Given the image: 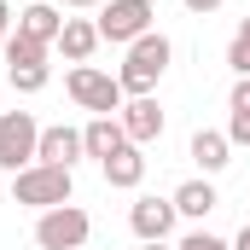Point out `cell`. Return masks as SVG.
<instances>
[{
    "mask_svg": "<svg viewBox=\"0 0 250 250\" xmlns=\"http://www.w3.org/2000/svg\"><path fill=\"white\" fill-rule=\"evenodd\" d=\"M169 59H175V47H169V35H157V29H146L134 47H128L123 70H117V82H123V93H134V99H146L151 87H157V76L169 70Z\"/></svg>",
    "mask_w": 250,
    "mask_h": 250,
    "instance_id": "obj_1",
    "label": "cell"
},
{
    "mask_svg": "<svg viewBox=\"0 0 250 250\" xmlns=\"http://www.w3.org/2000/svg\"><path fill=\"white\" fill-rule=\"evenodd\" d=\"M70 192H76V175L59 163H29L12 175V204H29V209H59L70 204Z\"/></svg>",
    "mask_w": 250,
    "mask_h": 250,
    "instance_id": "obj_2",
    "label": "cell"
},
{
    "mask_svg": "<svg viewBox=\"0 0 250 250\" xmlns=\"http://www.w3.org/2000/svg\"><path fill=\"white\" fill-rule=\"evenodd\" d=\"M70 99L82 111H93V117H117L123 111V82L105 76V70H93V64H76L70 70Z\"/></svg>",
    "mask_w": 250,
    "mask_h": 250,
    "instance_id": "obj_3",
    "label": "cell"
},
{
    "mask_svg": "<svg viewBox=\"0 0 250 250\" xmlns=\"http://www.w3.org/2000/svg\"><path fill=\"white\" fill-rule=\"evenodd\" d=\"M87 233H93V221H87V209H76V204L41 209V221H35V245L41 250H82Z\"/></svg>",
    "mask_w": 250,
    "mask_h": 250,
    "instance_id": "obj_4",
    "label": "cell"
},
{
    "mask_svg": "<svg viewBox=\"0 0 250 250\" xmlns=\"http://www.w3.org/2000/svg\"><path fill=\"white\" fill-rule=\"evenodd\" d=\"M35 146H41V128H35V117L29 111H6L0 117V169H29L35 163Z\"/></svg>",
    "mask_w": 250,
    "mask_h": 250,
    "instance_id": "obj_5",
    "label": "cell"
},
{
    "mask_svg": "<svg viewBox=\"0 0 250 250\" xmlns=\"http://www.w3.org/2000/svg\"><path fill=\"white\" fill-rule=\"evenodd\" d=\"M146 29H151V0H111V6L99 12V41L134 47Z\"/></svg>",
    "mask_w": 250,
    "mask_h": 250,
    "instance_id": "obj_6",
    "label": "cell"
},
{
    "mask_svg": "<svg viewBox=\"0 0 250 250\" xmlns=\"http://www.w3.org/2000/svg\"><path fill=\"white\" fill-rule=\"evenodd\" d=\"M175 198H140L134 209H128V227H134V239L140 245H163L169 239V227H175Z\"/></svg>",
    "mask_w": 250,
    "mask_h": 250,
    "instance_id": "obj_7",
    "label": "cell"
},
{
    "mask_svg": "<svg viewBox=\"0 0 250 250\" xmlns=\"http://www.w3.org/2000/svg\"><path fill=\"white\" fill-rule=\"evenodd\" d=\"M76 157H87L82 146V128H41V146H35V163H59V169H76Z\"/></svg>",
    "mask_w": 250,
    "mask_h": 250,
    "instance_id": "obj_8",
    "label": "cell"
},
{
    "mask_svg": "<svg viewBox=\"0 0 250 250\" xmlns=\"http://www.w3.org/2000/svg\"><path fill=\"white\" fill-rule=\"evenodd\" d=\"M123 134L134 140V146H146V140H157L163 134V105L146 93V99H128L123 105Z\"/></svg>",
    "mask_w": 250,
    "mask_h": 250,
    "instance_id": "obj_9",
    "label": "cell"
},
{
    "mask_svg": "<svg viewBox=\"0 0 250 250\" xmlns=\"http://www.w3.org/2000/svg\"><path fill=\"white\" fill-rule=\"evenodd\" d=\"M82 146H87V157H99V163H105V157H117V151L134 146V140L123 134V117H93V123L82 128Z\"/></svg>",
    "mask_w": 250,
    "mask_h": 250,
    "instance_id": "obj_10",
    "label": "cell"
},
{
    "mask_svg": "<svg viewBox=\"0 0 250 250\" xmlns=\"http://www.w3.org/2000/svg\"><path fill=\"white\" fill-rule=\"evenodd\" d=\"M227 151H233V140H227V134H215V128H198V134H192V163H198L204 175H221V169L233 163Z\"/></svg>",
    "mask_w": 250,
    "mask_h": 250,
    "instance_id": "obj_11",
    "label": "cell"
},
{
    "mask_svg": "<svg viewBox=\"0 0 250 250\" xmlns=\"http://www.w3.org/2000/svg\"><path fill=\"white\" fill-rule=\"evenodd\" d=\"M59 47H64V59H70V64H87V59H93V47H99V23H87V18H64Z\"/></svg>",
    "mask_w": 250,
    "mask_h": 250,
    "instance_id": "obj_12",
    "label": "cell"
},
{
    "mask_svg": "<svg viewBox=\"0 0 250 250\" xmlns=\"http://www.w3.org/2000/svg\"><path fill=\"white\" fill-rule=\"evenodd\" d=\"M59 29H64V18L53 12V6H23V18H18V35H29V41H47V47H59Z\"/></svg>",
    "mask_w": 250,
    "mask_h": 250,
    "instance_id": "obj_13",
    "label": "cell"
},
{
    "mask_svg": "<svg viewBox=\"0 0 250 250\" xmlns=\"http://www.w3.org/2000/svg\"><path fill=\"white\" fill-rule=\"evenodd\" d=\"M99 169H105V181H111V187H140V181H146V157H140V146H123V151H117V157H105Z\"/></svg>",
    "mask_w": 250,
    "mask_h": 250,
    "instance_id": "obj_14",
    "label": "cell"
},
{
    "mask_svg": "<svg viewBox=\"0 0 250 250\" xmlns=\"http://www.w3.org/2000/svg\"><path fill=\"white\" fill-rule=\"evenodd\" d=\"M215 204H221V198H215V187H209V181H187V187H175V209H181V215H192V221H204Z\"/></svg>",
    "mask_w": 250,
    "mask_h": 250,
    "instance_id": "obj_15",
    "label": "cell"
},
{
    "mask_svg": "<svg viewBox=\"0 0 250 250\" xmlns=\"http://www.w3.org/2000/svg\"><path fill=\"white\" fill-rule=\"evenodd\" d=\"M227 111H233V117H227V140H233V146H250V76H239Z\"/></svg>",
    "mask_w": 250,
    "mask_h": 250,
    "instance_id": "obj_16",
    "label": "cell"
},
{
    "mask_svg": "<svg viewBox=\"0 0 250 250\" xmlns=\"http://www.w3.org/2000/svg\"><path fill=\"white\" fill-rule=\"evenodd\" d=\"M6 64H47V41H29V35H6Z\"/></svg>",
    "mask_w": 250,
    "mask_h": 250,
    "instance_id": "obj_17",
    "label": "cell"
},
{
    "mask_svg": "<svg viewBox=\"0 0 250 250\" xmlns=\"http://www.w3.org/2000/svg\"><path fill=\"white\" fill-rule=\"evenodd\" d=\"M6 82H12L18 93H41V87H47V64H12Z\"/></svg>",
    "mask_w": 250,
    "mask_h": 250,
    "instance_id": "obj_18",
    "label": "cell"
},
{
    "mask_svg": "<svg viewBox=\"0 0 250 250\" xmlns=\"http://www.w3.org/2000/svg\"><path fill=\"white\" fill-rule=\"evenodd\" d=\"M175 250H233V245H221L215 233H204V227H198V233H187V239H181Z\"/></svg>",
    "mask_w": 250,
    "mask_h": 250,
    "instance_id": "obj_19",
    "label": "cell"
},
{
    "mask_svg": "<svg viewBox=\"0 0 250 250\" xmlns=\"http://www.w3.org/2000/svg\"><path fill=\"white\" fill-rule=\"evenodd\" d=\"M227 64H233L239 76H250V47L239 41V35H233V47H227Z\"/></svg>",
    "mask_w": 250,
    "mask_h": 250,
    "instance_id": "obj_20",
    "label": "cell"
},
{
    "mask_svg": "<svg viewBox=\"0 0 250 250\" xmlns=\"http://www.w3.org/2000/svg\"><path fill=\"white\" fill-rule=\"evenodd\" d=\"M6 35H12V6L0 0V47H6Z\"/></svg>",
    "mask_w": 250,
    "mask_h": 250,
    "instance_id": "obj_21",
    "label": "cell"
},
{
    "mask_svg": "<svg viewBox=\"0 0 250 250\" xmlns=\"http://www.w3.org/2000/svg\"><path fill=\"white\" fill-rule=\"evenodd\" d=\"M221 0H187V12H215Z\"/></svg>",
    "mask_w": 250,
    "mask_h": 250,
    "instance_id": "obj_22",
    "label": "cell"
},
{
    "mask_svg": "<svg viewBox=\"0 0 250 250\" xmlns=\"http://www.w3.org/2000/svg\"><path fill=\"white\" fill-rule=\"evenodd\" d=\"M233 250H250V221L239 227V239H233Z\"/></svg>",
    "mask_w": 250,
    "mask_h": 250,
    "instance_id": "obj_23",
    "label": "cell"
},
{
    "mask_svg": "<svg viewBox=\"0 0 250 250\" xmlns=\"http://www.w3.org/2000/svg\"><path fill=\"white\" fill-rule=\"evenodd\" d=\"M239 41H245V47H250V18H245V23H239Z\"/></svg>",
    "mask_w": 250,
    "mask_h": 250,
    "instance_id": "obj_24",
    "label": "cell"
},
{
    "mask_svg": "<svg viewBox=\"0 0 250 250\" xmlns=\"http://www.w3.org/2000/svg\"><path fill=\"white\" fill-rule=\"evenodd\" d=\"M64 6H99V0H64Z\"/></svg>",
    "mask_w": 250,
    "mask_h": 250,
    "instance_id": "obj_25",
    "label": "cell"
},
{
    "mask_svg": "<svg viewBox=\"0 0 250 250\" xmlns=\"http://www.w3.org/2000/svg\"><path fill=\"white\" fill-rule=\"evenodd\" d=\"M140 250H169V245H140Z\"/></svg>",
    "mask_w": 250,
    "mask_h": 250,
    "instance_id": "obj_26",
    "label": "cell"
}]
</instances>
